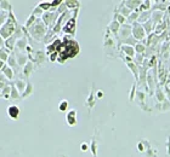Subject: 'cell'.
Instances as JSON below:
<instances>
[{
    "mask_svg": "<svg viewBox=\"0 0 170 157\" xmlns=\"http://www.w3.org/2000/svg\"><path fill=\"white\" fill-rule=\"evenodd\" d=\"M7 114H9V116L11 117V119H14V120H16L17 117L19 116V109L16 106V105H11L7 109Z\"/></svg>",
    "mask_w": 170,
    "mask_h": 157,
    "instance_id": "6da1fadb",
    "label": "cell"
},
{
    "mask_svg": "<svg viewBox=\"0 0 170 157\" xmlns=\"http://www.w3.org/2000/svg\"><path fill=\"white\" fill-rule=\"evenodd\" d=\"M3 71H4V75H5V77H7V78H11L14 77V71H12V69L10 66H7V65H5L4 68H3Z\"/></svg>",
    "mask_w": 170,
    "mask_h": 157,
    "instance_id": "7a4b0ae2",
    "label": "cell"
},
{
    "mask_svg": "<svg viewBox=\"0 0 170 157\" xmlns=\"http://www.w3.org/2000/svg\"><path fill=\"white\" fill-rule=\"evenodd\" d=\"M26 61H27V57L24 56V54H18L17 56V63H18V65H24L26 64Z\"/></svg>",
    "mask_w": 170,
    "mask_h": 157,
    "instance_id": "3957f363",
    "label": "cell"
},
{
    "mask_svg": "<svg viewBox=\"0 0 170 157\" xmlns=\"http://www.w3.org/2000/svg\"><path fill=\"white\" fill-rule=\"evenodd\" d=\"M7 61H9V65H10V68H14V66H16V61H15V57L14 56H9V58H7Z\"/></svg>",
    "mask_w": 170,
    "mask_h": 157,
    "instance_id": "277c9868",
    "label": "cell"
},
{
    "mask_svg": "<svg viewBox=\"0 0 170 157\" xmlns=\"http://www.w3.org/2000/svg\"><path fill=\"white\" fill-rule=\"evenodd\" d=\"M18 48H24L26 47V39H19V40L16 42Z\"/></svg>",
    "mask_w": 170,
    "mask_h": 157,
    "instance_id": "5b68a950",
    "label": "cell"
},
{
    "mask_svg": "<svg viewBox=\"0 0 170 157\" xmlns=\"http://www.w3.org/2000/svg\"><path fill=\"white\" fill-rule=\"evenodd\" d=\"M14 42H15V39H14V37H11V39H10V40H7V41L5 42V46H6V47H9L10 50H11V48L14 47Z\"/></svg>",
    "mask_w": 170,
    "mask_h": 157,
    "instance_id": "8992f818",
    "label": "cell"
},
{
    "mask_svg": "<svg viewBox=\"0 0 170 157\" xmlns=\"http://www.w3.org/2000/svg\"><path fill=\"white\" fill-rule=\"evenodd\" d=\"M31 71H32V63H27V65H26V68H24V74H26V76H28Z\"/></svg>",
    "mask_w": 170,
    "mask_h": 157,
    "instance_id": "52a82bcc",
    "label": "cell"
},
{
    "mask_svg": "<svg viewBox=\"0 0 170 157\" xmlns=\"http://www.w3.org/2000/svg\"><path fill=\"white\" fill-rule=\"evenodd\" d=\"M9 58V54H6V52H4L3 50H0V61H6Z\"/></svg>",
    "mask_w": 170,
    "mask_h": 157,
    "instance_id": "ba28073f",
    "label": "cell"
},
{
    "mask_svg": "<svg viewBox=\"0 0 170 157\" xmlns=\"http://www.w3.org/2000/svg\"><path fill=\"white\" fill-rule=\"evenodd\" d=\"M18 92H17V90H16V87H12V90H11V97L14 98V99H17L18 98Z\"/></svg>",
    "mask_w": 170,
    "mask_h": 157,
    "instance_id": "9c48e42d",
    "label": "cell"
},
{
    "mask_svg": "<svg viewBox=\"0 0 170 157\" xmlns=\"http://www.w3.org/2000/svg\"><path fill=\"white\" fill-rule=\"evenodd\" d=\"M6 18H7L6 12H1V13H0V25H1V24L6 21Z\"/></svg>",
    "mask_w": 170,
    "mask_h": 157,
    "instance_id": "30bf717a",
    "label": "cell"
},
{
    "mask_svg": "<svg viewBox=\"0 0 170 157\" xmlns=\"http://www.w3.org/2000/svg\"><path fill=\"white\" fill-rule=\"evenodd\" d=\"M16 86H17V88H19V91H23V88H24V83L22 82V81H17L16 82Z\"/></svg>",
    "mask_w": 170,
    "mask_h": 157,
    "instance_id": "8fae6325",
    "label": "cell"
},
{
    "mask_svg": "<svg viewBox=\"0 0 170 157\" xmlns=\"http://www.w3.org/2000/svg\"><path fill=\"white\" fill-rule=\"evenodd\" d=\"M4 66H5V65H4V62H3V61H0V69H3Z\"/></svg>",
    "mask_w": 170,
    "mask_h": 157,
    "instance_id": "7c38bea8",
    "label": "cell"
},
{
    "mask_svg": "<svg viewBox=\"0 0 170 157\" xmlns=\"http://www.w3.org/2000/svg\"><path fill=\"white\" fill-rule=\"evenodd\" d=\"M4 45V40H3V37L0 36V46H3Z\"/></svg>",
    "mask_w": 170,
    "mask_h": 157,
    "instance_id": "4fadbf2b",
    "label": "cell"
},
{
    "mask_svg": "<svg viewBox=\"0 0 170 157\" xmlns=\"http://www.w3.org/2000/svg\"><path fill=\"white\" fill-rule=\"evenodd\" d=\"M0 95H1V92H0Z\"/></svg>",
    "mask_w": 170,
    "mask_h": 157,
    "instance_id": "5bb4252c",
    "label": "cell"
}]
</instances>
